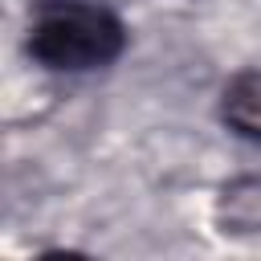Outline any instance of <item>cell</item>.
<instances>
[{
    "mask_svg": "<svg viewBox=\"0 0 261 261\" xmlns=\"http://www.w3.org/2000/svg\"><path fill=\"white\" fill-rule=\"evenodd\" d=\"M126 45V29L98 4H49L29 29V53L49 69H98Z\"/></svg>",
    "mask_w": 261,
    "mask_h": 261,
    "instance_id": "1",
    "label": "cell"
},
{
    "mask_svg": "<svg viewBox=\"0 0 261 261\" xmlns=\"http://www.w3.org/2000/svg\"><path fill=\"white\" fill-rule=\"evenodd\" d=\"M220 118L241 135L261 143V69H241L220 94Z\"/></svg>",
    "mask_w": 261,
    "mask_h": 261,
    "instance_id": "2",
    "label": "cell"
}]
</instances>
